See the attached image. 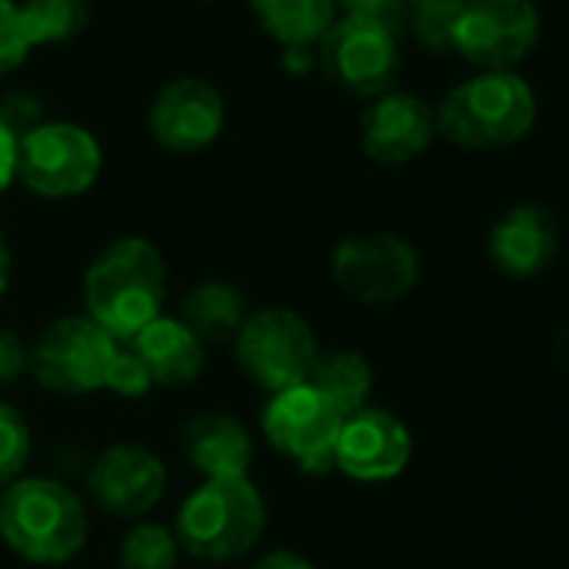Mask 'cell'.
<instances>
[{
  "instance_id": "obj_11",
  "label": "cell",
  "mask_w": 569,
  "mask_h": 569,
  "mask_svg": "<svg viewBox=\"0 0 569 569\" xmlns=\"http://www.w3.org/2000/svg\"><path fill=\"white\" fill-rule=\"evenodd\" d=\"M396 38L399 34L389 31L386 24L362 18H336V24L316 48L326 74L339 88L359 98H379L392 91V81L399 74Z\"/></svg>"
},
{
  "instance_id": "obj_4",
  "label": "cell",
  "mask_w": 569,
  "mask_h": 569,
  "mask_svg": "<svg viewBox=\"0 0 569 569\" xmlns=\"http://www.w3.org/2000/svg\"><path fill=\"white\" fill-rule=\"evenodd\" d=\"M268 512L254 482L204 479L178 509L174 536L184 552L208 562H228L251 552L264 532Z\"/></svg>"
},
{
  "instance_id": "obj_15",
  "label": "cell",
  "mask_w": 569,
  "mask_h": 569,
  "mask_svg": "<svg viewBox=\"0 0 569 569\" xmlns=\"http://www.w3.org/2000/svg\"><path fill=\"white\" fill-rule=\"evenodd\" d=\"M359 134L362 151L376 164H406L419 158L436 134L432 108L409 91H386L366 108Z\"/></svg>"
},
{
  "instance_id": "obj_22",
  "label": "cell",
  "mask_w": 569,
  "mask_h": 569,
  "mask_svg": "<svg viewBox=\"0 0 569 569\" xmlns=\"http://www.w3.org/2000/svg\"><path fill=\"white\" fill-rule=\"evenodd\" d=\"M31 48L64 44L88 28L91 0H18Z\"/></svg>"
},
{
  "instance_id": "obj_30",
  "label": "cell",
  "mask_w": 569,
  "mask_h": 569,
  "mask_svg": "<svg viewBox=\"0 0 569 569\" xmlns=\"http://www.w3.org/2000/svg\"><path fill=\"white\" fill-rule=\"evenodd\" d=\"M31 369V349L21 336L0 329V389L14 386Z\"/></svg>"
},
{
  "instance_id": "obj_8",
  "label": "cell",
  "mask_w": 569,
  "mask_h": 569,
  "mask_svg": "<svg viewBox=\"0 0 569 569\" xmlns=\"http://www.w3.org/2000/svg\"><path fill=\"white\" fill-rule=\"evenodd\" d=\"M118 342L88 316H64L51 322L31 349L34 379L61 396H88L104 389Z\"/></svg>"
},
{
  "instance_id": "obj_26",
  "label": "cell",
  "mask_w": 569,
  "mask_h": 569,
  "mask_svg": "<svg viewBox=\"0 0 569 569\" xmlns=\"http://www.w3.org/2000/svg\"><path fill=\"white\" fill-rule=\"evenodd\" d=\"M31 51L34 48L28 41L18 0H0V74L21 68Z\"/></svg>"
},
{
  "instance_id": "obj_7",
  "label": "cell",
  "mask_w": 569,
  "mask_h": 569,
  "mask_svg": "<svg viewBox=\"0 0 569 569\" xmlns=\"http://www.w3.org/2000/svg\"><path fill=\"white\" fill-rule=\"evenodd\" d=\"M332 278L362 306H396L419 281L422 261L412 241L396 231H359L336 244Z\"/></svg>"
},
{
  "instance_id": "obj_21",
  "label": "cell",
  "mask_w": 569,
  "mask_h": 569,
  "mask_svg": "<svg viewBox=\"0 0 569 569\" xmlns=\"http://www.w3.org/2000/svg\"><path fill=\"white\" fill-rule=\"evenodd\" d=\"M264 34L281 48L319 44L336 24V0H248Z\"/></svg>"
},
{
  "instance_id": "obj_14",
  "label": "cell",
  "mask_w": 569,
  "mask_h": 569,
  "mask_svg": "<svg viewBox=\"0 0 569 569\" xmlns=\"http://www.w3.org/2000/svg\"><path fill=\"white\" fill-rule=\"evenodd\" d=\"M154 141L178 154L204 151L224 128V98L198 78H178L158 91L148 111Z\"/></svg>"
},
{
  "instance_id": "obj_16",
  "label": "cell",
  "mask_w": 569,
  "mask_h": 569,
  "mask_svg": "<svg viewBox=\"0 0 569 569\" xmlns=\"http://www.w3.org/2000/svg\"><path fill=\"white\" fill-rule=\"evenodd\" d=\"M559 251V231L542 204H516L496 218L486 238L492 268L506 278L526 281L542 274Z\"/></svg>"
},
{
  "instance_id": "obj_29",
  "label": "cell",
  "mask_w": 569,
  "mask_h": 569,
  "mask_svg": "<svg viewBox=\"0 0 569 569\" xmlns=\"http://www.w3.org/2000/svg\"><path fill=\"white\" fill-rule=\"evenodd\" d=\"M0 121L14 131V138H21L44 124V104L34 94H8L4 104H0Z\"/></svg>"
},
{
  "instance_id": "obj_3",
  "label": "cell",
  "mask_w": 569,
  "mask_h": 569,
  "mask_svg": "<svg viewBox=\"0 0 569 569\" xmlns=\"http://www.w3.org/2000/svg\"><path fill=\"white\" fill-rule=\"evenodd\" d=\"M436 134L466 151L519 144L536 124V94L512 71H486L456 84L432 111Z\"/></svg>"
},
{
  "instance_id": "obj_23",
  "label": "cell",
  "mask_w": 569,
  "mask_h": 569,
  "mask_svg": "<svg viewBox=\"0 0 569 569\" xmlns=\"http://www.w3.org/2000/svg\"><path fill=\"white\" fill-rule=\"evenodd\" d=\"M181 556V542L174 529L161 522H134L118 549L121 569H174Z\"/></svg>"
},
{
  "instance_id": "obj_2",
  "label": "cell",
  "mask_w": 569,
  "mask_h": 569,
  "mask_svg": "<svg viewBox=\"0 0 569 569\" xmlns=\"http://www.w3.org/2000/svg\"><path fill=\"white\" fill-rule=\"evenodd\" d=\"M84 499L61 479L21 476L0 492V539L38 566L71 562L88 542Z\"/></svg>"
},
{
  "instance_id": "obj_12",
  "label": "cell",
  "mask_w": 569,
  "mask_h": 569,
  "mask_svg": "<svg viewBox=\"0 0 569 569\" xmlns=\"http://www.w3.org/2000/svg\"><path fill=\"white\" fill-rule=\"evenodd\" d=\"M412 459V432L389 409L366 406L346 416L336 442V469L356 482H389Z\"/></svg>"
},
{
  "instance_id": "obj_34",
  "label": "cell",
  "mask_w": 569,
  "mask_h": 569,
  "mask_svg": "<svg viewBox=\"0 0 569 569\" xmlns=\"http://www.w3.org/2000/svg\"><path fill=\"white\" fill-rule=\"evenodd\" d=\"M11 274H14V254H11V244H8L4 231H0V296L8 292Z\"/></svg>"
},
{
  "instance_id": "obj_35",
  "label": "cell",
  "mask_w": 569,
  "mask_h": 569,
  "mask_svg": "<svg viewBox=\"0 0 569 569\" xmlns=\"http://www.w3.org/2000/svg\"><path fill=\"white\" fill-rule=\"evenodd\" d=\"M556 356H559V362L569 369V322L562 326V332H559V339H556Z\"/></svg>"
},
{
  "instance_id": "obj_32",
  "label": "cell",
  "mask_w": 569,
  "mask_h": 569,
  "mask_svg": "<svg viewBox=\"0 0 569 569\" xmlns=\"http://www.w3.org/2000/svg\"><path fill=\"white\" fill-rule=\"evenodd\" d=\"M319 61V48L316 44H292L281 51V64L289 74H309L312 64Z\"/></svg>"
},
{
  "instance_id": "obj_18",
  "label": "cell",
  "mask_w": 569,
  "mask_h": 569,
  "mask_svg": "<svg viewBox=\"0 0 569 569\" xmlns=\"http://www.w3.org/2000/svg\"><path fill=\"white\" fill-rule=\"evenodd\" d=\"M128 349L144 362L151 382L164 389L188 386L204 369V342L174 316H158L128 342Z\"/></svg>"
},
{
  "instance_id": "obj_31",
  "label": "cell",
  "mask_w": 569,
  "mask_h": 569,
  "mask_svg": "<svg viewBox=\"0 0 569 569\" xmlns=\"http://www.w3.org/2000/svg\"><path fill=\"white\" fill-rule=\"evenodd\" d=\"M18 181V138L0 121V194Z\"/></svg>"
},
{
  "instance_id": "obj_6",
  "label": "cell",
  "mask_w": 569,
  "mask_h": 569,
  "mask_svg": "<svg viewBox=\"0 0 569 569\" xmlns=\"http://www.w3.org/2000/svg\"><path fill=\"white\" fill-rule=\"evenodd\" d=\"M101 164L98 138L71 121H44L18 138V181L38 198L64 201L91 191Z\"/></svg>"
},
{
  "instance_id": "obj_9",
  "label": "cell",
  "mask_w": 569,
  "mask_h": 569,
  "mask_svg": "<svg viewBox=\"0 0 569 569\" xmlns=\"http://www.w3.org/2000/svg\"><path fill=\"white\" fill-rule=\"evenodd\" d=\"M342 422L346 416L306 382L268 396L261 409V432L271 449L312 476L336 469V442Z\"/></svg>"
},
{
  "instance_id": "obj_33",
  "label": "cell",
  "mask_w": 569,
  "mask_h": 569,
  "mask_svg": "<svg viewBox=\"0 0 569 569\" xmlns=\"http://www.w3.org/2000/svg\"><path fill=\"white\" fill-rule=\"evenodd\" d=\"M251 569H316V566L302 552H296V549H271Z\"/></svg>"
},
{
  "instance_id": "obj_5",
  "label": "cell",
  "mask_w": 569,
  "mask_h": 569,
  "mask_svg": "<svg viewBox=\"0 0 569 569\" xmlns=\"http://www.w3.org/2000/svg\"><path fill=\"white\" fill-rule=\"evenodd\" d=\"M319 342L312 326L292 309L248 312L234 336V359L241 372L268 396L296 389L309 379Z\"/></svg>"
},
{
  "instance_id": "obj_17",
  "label": "cell",
  "mask_w": 569,
  "mask_h": 569,
  "mask_svg": "<svg viewBox=\"0 0 569 569\" xmlns=\"http://www.w3.org/2000/svg\"><path fill=\"white\" fill-rule=\"evenodd\" d=\"M184 456L204 479H244L254 442L244 422L228 412H204L184 426Z\"/></svg>"
},
{
  "instance_id": "obj_1",
  "label": "cell",
  "mask_w": 569,
  "mask_h": 569,
  "mask_svg": "<svg viewBox=\"0 0 569 569\" xmlns=\"http://www.w3.org/2000/svg\"><path fill=\"white\" fill-rule=\"evenodd\" d=\"M168 264L154 241L124 234L108 241L84 271V316L118 346H128L161 316Z\"/></svg>"
},
{
  "instance_id": "obj_10",
  "label": "cell",
  "mask_w": 569,
  "mask_h": 569,
  "mask_svg": "<svg viewBox=\"0 0 569 569\" xmlns=\"http://www.w3.org/2000/svg\"><path fill=\"white\" fill-rule=\"evenodd\" d=\"M539 44V11L532 0H466L452 28V51L472 68L512 71Z\"/></svg>"
},
{
  "instance_id": "obj_13",
  "label": "cell",
  "mask_w": 569,
  "mask_h": 569,
  "mask_svg": "<svg viewBox=\"0 0 569 569\" xmlns=\"http://www.w3.org/2000/svg\"><path fill=\"white\" fill-rule=\"evenodd\" d=\"M168 489V469L148 446L118 442L104 449L88 469L91 499L121 519H141L151 512Z\"/></svg>"
},
{
  "instance_id": "obj_27",
  "label": "cell",
  "mask_w": 569,
  "mask_h": 569,
  "mask_svg": "<svg viewBox=\"0 0 569 569\" xmlns=\"http://www.w3.org/2000/svg\"><path fill=\"white\" fill-rule=\"evenodd\" d=\"M104 389L114 392V396H121V399H138V396L151 392L154 382H151L144 362H141L128 346H118V356H114V362H111V369H108Z\"/></svg>"
},
{
  "instance_id": "obj_19",
  "label": "cell",
  "mask_w": 569,
  "mask_h": 569,
  "mask_svg": "<svg viewBox=\"0 0 569 569\" xmlns=\"http://www.w3.org/2000/svg\"><path fill=\"white\" fill-rule=\"evenodd\" d=\"M201 342H234L238 329L248 319L244 292L234 289L231 281H201L184 296L181 316H178Z\"/></svg>"
},
{
  "instance_id": "obj_28",
  "label": "cell",
  "mask_w": 569,
  "mask_h": 569,
  "mask_svg": "<svg viewBox=\"0 0 569 569\" xmlns=\"http://www.w3.org/2000/svg\"><path fill=\"white\" fill-rule=\"evenodd\" d=\"M336 11H342L346 18L386 24L396 34L406 28V4L402 0H336Z\"/></svg>"
},
{
  "instance_id": "obj_20",
  "label": "cell",
  "mask_w": 569,
  "mask_h": 569,
  "mask_svg": "<svg viewBox=\"0 0 569 569\" xmlns=\"http://www.w3.org/2000/svg\"><path fill=\"white\" fill-rule=\"evenodd\" d=\"M332 409L342 416H352L369 406L372 396V366L362 352L356 349H332L319 352L312 362V372L306 379Z\"/></svg>"
},
{
  "instance_id": "obj_25",
  "label": "cell",
  "mask_w": 569,
  "mask_h": 569,
  "mask_svg": "<svg viewBox=\"0 0 569 569\" xmlns=\"http://www.w3.org/2000/svg\"><path fill=\"white\" fill-rule=\"evenodd\" d=\"M31 426L11 402H0V486L24 476L31 459Z\"/></svg>"
},
{
  "instance_id": "obj_24",
  "label": "cell",
  "mask_w": 569,
  "mask_h": 569,
  "mask_svg": "<svg viewBox=\"0 0 569 569\" xmlns=\"http://www.w3.org/2000/svg\"><path fill=\"white\" fill-rule=\"evenodd\" d=\"M412 34L429 51H452V28L466 8V0H402Z\"/></svg>"
}]
</instances>
